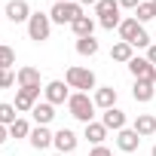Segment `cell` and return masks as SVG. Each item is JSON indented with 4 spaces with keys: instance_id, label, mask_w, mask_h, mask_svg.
<instances>
[{
    "instance_id": "6da1fadb",
    "label": "cell",
    "mask_w": 156,
    "mask_h": 156,
    "mask_svg": "<svg viewBox=\"0 0 156 156\" xmlns=\"http://www.w3.org/2000/svg\"><path fill=\"white\" fill-rule=\"evenodd\" d=\"M116 31H119V40H122V43H132L135 49H150V34L144 31V25H141L135 16H132V19H122Z\"/></svg>"
},
{
    "instance_id": "7a4b0ae2",
    "label": "cell",
    "mask_w": 156,
    "mask_h": 156,
    "mask_svg": "<svg viewBox=\"0 0 156 156\" xmlns=\"http://www.w3.org/2000/svg\"><path fill=\"white\" fill-rule=\"evenodd\" d=\"M67 113H70L73 119H80L83 126L92 122V119H95V101L89 98V92H73V95L67 98Z\"/></svg>"
},
{
    "instance_id": "3957f363",
    "label": "cell",
    "mask_w": 156,
    "mask_h": 156,
    "mask_svg": "<svg viewBox=\"0 0 156 156\" xmlns=\"http://www.w3.org/2000/svg\"><path fill=\"white\" fill-rule=\"evenodd\" d=\"M64 83H67L70 89H76V92H92V89H98V86H95V70H89V67H80V64L67 67V73H64Z\"/></svg>"
},
{
    "instance_id": "277c9868",
    "label": "cell",
    "mask_w": 156,
    "mask_h": 156,
    "mask_svg": "<svg viewBox=\"0 0 156 156\" xmlns=\"http://www.w3.org/2000/svg\"><path fill=\"white\" fill-rule=\"evenodd\" d=\"M119 0H101V3L95 6V16H98V25L104 28V31H113V28H119V22H122V16H119Z\"/></svg>"
},
{
    "instance_id": "5b68a950",
    "label": "cell",
    "mask_w": 156,
    "mask_h": 156,
    "mask_svg": "<svg viewBox=\"0 0 156 156\" xmlns=\"http://www.w3.org/2000/svg\"><path fill=\"white\" fill-rule=\"evenodd\" d=\"M80 16H86V12H83V6L76 3V0H70V3H55V6L49 9L52 25H73Z\"/></svg>"
},
{
    "instance_id": "8992f818",
    "label": "cell",
    "mask_w": 156,
    "mask_h": 156,
    "mask_svg": "<svg viewBox=\"0 0 156 156\" xmlns=\"http://www.w3.org/2000/svg\"><path fill=\"white\" fill-rule=\"evenodd\" d=\"M49 34H52V19H49V12H34V16L28 19V37H31L34 43H46Z\"/></svg>"
},
{
    "instance_id": "52a82bcc",
    "label": "cell",
    "mask_w": 156,
    "mask_h": 156,
    "mask_svg": "<svg viewBox=\"0 0 156 156\" xmlns=\"http://www.w3.org/2000/svg\"><path fill=\"white\" fill-rule=\"evenodd\" d=\"M129 73L135 76L138 83H153V86H156V67L147 61V55H144V58L135 55V58L129 61Z\"/></svg>"
},
{
    "instance_id": "ba28073f",
    "label": "cell",
    "mask_w": 156,
    "mask_h": 156,
    "mask_svg": "<svg viewBox=\"0 0 156 156\" xmlns=\"http://www.w3.org/2000/svg\"><path fill=\"white\" fill-rule=\"evenodd\" d=\"M43 95H46L49 104H67V98H70V86H67L64 80H52V83L43 86Z\"/></svg>"
},
{
    "instance_id": "9c48e42d",
    "label": "cell",
    "mask_w": 156,
    "mask_h": 156,
    "mask_svg": "<svg viewBox=\"0 0 156 156\" xmlns=\"http://www.w3.org/2000/svg\"><path fill=\"white\" fill-rule=\"evenodd\" d=\"M40 92H43V86H37V89H19L16 92V110L19 113H31L37 107V101H40Z\"/></svg>"
},
{
    "instance_id": "30bf717a",
    "label": "cell",
    "mask_w": 156,
    "mask_h": 156,
    "mask_svg": "<svg viewBox=\"0 0 156 156\" xmlns=\"http://www.w3.org/2000/svg\"><path fill=\"white\" fill-rule=\"evenodd\" d=\"M34 12H31V3L28 0H9L6 3V19L12 22V25H22V22H28Z\"/></svg>"
},
{
    "instance_id": "8fae6325",
    "label": "cell",
    "mask_w": 156,
    "mask_h": 156,
    "mask_svg": "<svg viewBox=\"0 0 156 156\" xmlns=\"http://www.w3.org/2000/svg\"><path fill=\"white\" fill-rule=\"evenodd\" d=\"M76 144H80V138H76L70 129H58V132H55V138H52V147H55L58 153H64V156H67V153H73V150H76Z\"/></svg>"
},
{
    "instance_id": "7c38bea8",
    "label": "cell",
    "mask_w": 156,
    "mask_h": 156,
    "mask_svg": "<svg viewBox=\"0 0 156 156\" xmlns=\"http://www.w3.org/2000/svg\"><path fill=\"white\" fill-rule=\"evenodd\" d=\"M101 122H104V129H107V132H122V129H126V110L110 107V110H104V113H101Z\"/></svg>"
},
{
    "instance_id": "4fadbf2b",
    "label": "cell",
    "mask_w": 156,
    "mask_h": 156,
    "mask_svg": "<svg viewBox=\"0 0 156 156\" xmlns=\"http://www.w3.org/2000/svg\"><path fill=\"white\" fill-rule=\"evenodd\" d=\"M52 138H55V132H49V126H34L28 141L34 150H46V147H52Z\"/></svg>"
},
{
    "instance_id": "5bb4252c",
    "label": "cell",
    "mask_w": 156,
    "mask_h": 156,
    "mask_svg": "<svg viewBox=\"0 0 156 156\" xmlns=\"http://www.w3.org/2000/svg\"><path fill=\"white\" fill-rule=\"evenodd\" d=\"M116 147H119L122 153H135V150L141 147V135H138L135 129H122V132H116Z\"/></svg>"
},
{
    "instance_id": "9a60e30c",
    "label": "cell",
    "mask_w": 156,
    "mask_h": 156,
    "mask_svg": "<svg viewBox=\"0 0 156 156\" xmlns=\"http://www.w3.org/2000/svg\"><path fill=\"white\" fill-rule=\"evenodd\" d=\"M16 80H19V89H37V86H43L37 67H19L16 70Z\"/></svg>"
},
{
    "instance_id": "2e32d148",
    "label": "cell",
    "mask_w": 156,
    "mask_h": 156,
    "mask_svg": "<svg viewBox=\"0 0 156 156\" xmlns=\"http://www.w3.org/2000/svg\"><path fill=\"white\" fill-rule=\"evenodd\" d=\"M92 101H95V107L110 110V107H116V89L113 86H98L95 95H92Z\"/></svg>"
},
{
    "instance_id": "e0dca14e",
    "label": "cell",
    "mask_w": 156,
    "mask_h": 156,
    "mask_svg": "<svg viewBox=\"0 0 156 156\" xmlns=\"http://www.w3.org/2000/svg\"><path fill=\"white\" fill-rule=\"evenodd\" d=\"M31 116H34L37 126H49V122L55 119V104H49V101H37V107L31 110Z\"/></svg>"
},
{
    "instance_id": "ac0fdd59",
    "label": "cell",
    "mask_w": 156,
    "mask_h": 156,
    "mask_svg": "<svg viewBox=\"0 0 156 156\" xmlns=\"http://www.w3.org/2000/svg\"><path fill=\"white\" fill-rule=\"evenodd\" d=\"M132 129H135L141 138H150V135H156V116H153V113H138Z\"/></svg>"
},
{
    "instance_id": "d6986e66",
    "label": "cell",
    "mask_w": 156,
    "mask_h": 156,
    "mask_svg": "<svg viewBox=\"0 0 156 156\" xmlns=\"http://www.w3.org/2000/svg\"><path fill=\"white\" fill-rule=\"evenodd\" d=\"M83 138L92 144V147H98V144H104V138H107V129H104V122H86V132H83Z\"/></svg>"
},
{
    "instance_id": "ffe728a7",
    "label": "cell",
    "mask_w": 156,
    "mask_h": 156,
    "mask_svg": "<svg viewBox=\"0 0 156 156\" xmlns=\"http://www.w3.org/2000/svg\"><path fill=\"white\" fill-rule=\"evenodd\" d=\"M110 58H113V61H119V64H129V61L135 58V46L119 40V43H113V49H110Z\"/></svg>"
},
{
    "instance_id": "44dd1931",
    "label": "cell",
    "mask_w": 156,
    "mask_h": 156,
    "mask_svg": "<svg viewBox=\"0 0 156 156\" xmlns=\"http://www.w3.org/2000/svg\"><path fill=\"white\" fill-rule=\"evenodd\" d=\"M70 31L76 34V40H80V37H92L95 34V19L92 16H80V19L70 25Z\"/></svg>"
},
{
    "instance_id": "7402d4cb",
    "label": "cell",
    "mask_w": 156,
    "mask_h": 156,
    "mask_svg": "<svg viewBox=\"0 0 156 156\" xmlns=\"http://www.w3.org/2000/svg\"><path fill=\"white\" fill-rule=\"evenodd\" d=\"M153 95H156V86H153V83H138V80H135V86H132V98H135V101L147 104V101H153Z\"/></svg>"
},
{
    "instance_id": "603a6c76",
    "label": "cell",
    "mask_w": 156,
    "mask_h": 156,
    "mask_svg": "<svg viewBox=\"0 0 156 156\" xmlns=\"http://www.w3.org/2000/svg\"><path fill=\"white\" fill-rule=\"evenodd\" d=\"M98 40L95 37H80L76 40V55H83V58H92V55H98Z\"/></svg>"
},
{
    "instance_id": "cb8c5ba5",
    "label": "cell",
    "mask_w": 156,
    "mask_h": 156,
    "mask_svg": "<svg viewBox=\"0 0 156 156\" xmlns=\"http://www.w3.org/2000/svg\"><path fill=\"white\" fill-rule=\"evenodd\" d=\"M19 119V110H16V104H9V101H0V126H12Z\"/></svg>"
},
{
    "instance_id": "d4e9b609",
    "label": "cell",
    "mask_w": 156,
    "mask_h": 156,
    "mask_svg": "<svg viewBox=\"0 0 156 156\" xmlns=\"http://www.w3.org/2000/svg\"><path fill=\"white\" fill-rule=\"evenodd\" d=\"M9 138H31V122L19 116V119L9 126Z\"/></svg>"
},
{
    "instance_id": "484cf974",
    "label": "cell",
    "mask_w": 156,
    "mask_h": 156,
    "mask_svg": "<svg viewBox=\"0 0 156 156\" xmlns=\"http://www.w3.org/2000/svg\"><path fill=\"white\" fill-rule=\"evenodd\" d=\"M135 19H138L141 25H147L150 19H156V12H153V0H144V3L135 9Z\"/></svg>"
},
{
    "instance_id": "4316f807",
    "label": "cell",
    "mask_w": 156,
    "mask_h": 156,
    "mask_svg": "<svg viewBox=\"0 0 156 156\" xmlns=\"http://www.w3.org/2000/svg\"><path fill=\"white\" fill-rule=\"evenodd\" d=\"M16 64V49L12 46H0V70H9Z\"/></svg>"
},
{
    "instance_id": "83f0119b",
    "label": "cell",
    "mask_w": 156,
    "mask_h": 156,
    "mask_svg": "<svg viewBox=\"0 0 156 156\" xmlns=\"http://www.w3.org/2000/svg\"><path fill=\"white\" fill-rule=\"evenodd\" d=\"M19 80H16V70L9 67V70H0V89H9V86H16Z\"/></svg>"
},
{
    "instance_id": "f1b7e54d",
    "label": "cell",
    "mask_w": 156,
    "mask_h": 156,
    "mask_svg": "<svg viewBox=\"0 0 156 156\" xmlns=\"http://www.w3.org/2000/svg\"><path fill=\"white\" fill-rule=\"evenodd\" d=\"M89 156H113V153H110L104 144H98V147H92V150H89Z\"/></svg>"
},
{
    "instance_id": "f546056e",
    "label": "cell",
    "mask_w": 156,
    "mask_h": 156,
    "mask_svg": "<svg viewBox=\"0 0 156 156\" xmlns=\"http://www.w3.org/2000/svg\"><path fill=\"white\" fill-rule=\"evenodd\" d=\"M141 3H144V0H119V6H122V9H132V12H135Z\"/></svg>"
},
{
    "instance_id": "4dcf8cb0",
    "label": "cell",
    "mask_w": 156,
    "mask_h": 156,
    "mask_svg": "<svg viewBox=\"0 0 156 156\" xmlns=\"http://www.w3.org/2000/svg\"><path fill=\"white\" fill-rule=\"evenodd\" d=\"M147 61L156 67V43H150V49H147Z\"/></svg>"
},
{
    "instance_id": "1f68e13d",
    "label": "cell",
    "mask_w": 156,
    "mask_h": 156,
    "mask_svg": "<svg viewBox=\"0 0 156 156\" xmlns=\"http://www.w3.org/2000/svg\"><path fill=\"white\" fill-rule=\"evenodd\" d=\"M6 141H9V129H6V126H0V144H6Z\"/></svg>"
},
{
    "instance_id": "d6a6232c",
    "label": "cell",
    "mask_w": 156,
    "mask_h": 156,
    "mask_svg": "<svg viewBox=\"0 0 156 156\" xmlns=\"http://www.w3.org/2000/svg\"><path fill=\"white\" fill-rule=\"evenodd\" d=\"M76 3H80V6H98L101 0H76Z\"/></svg>"
},
{
    "instance_id": "836d02e7",
    "label": "cell",
    "mask_w": 156,
    "mask_h": 156,
    "mask_svg": "<svg viewBox=\"0 0 156 156\" xmlns=\"http://www.w3.org/2000/svg\"><path fill=\"white\" fill-rule=\"evenodd\" d=\"M150 156H156V144H153V150H150Z\"/></svg>"
},
{
    "instance_id": "e575fe53",
    "label": "cell",
    "mask_w": 156,
    "mask_h": 156,
    "mask_svg": "<svg viewBox=\"0 0 156 156\" xmlns=\"http://www.w3.org/2000/svg\"><path fill=\"white\" fill-rule=\"evenodd\" d=\"M55 3H70V0H55Z\"/></svg>"
},
{
    "instance_id": "d590c367",
    "label": "cell",
    "mask_w": 156,
    "mask_h": 156,
    "mask_svg": "<svg viewBox=\"0 0 156 156\" xmlns=\"http://www.w3.org/2000/svg\"><path fill=\"white\" fill-rule=\"evenodd\" d=\"M153 12H156V0H153Z\"/></svg>"
},
{
    "instance_id": "8d00e7d4",
    "label": "cell",
    "mask_w": 156,
    "mask_h": 156,
    "mask_svg": "<svg viewBox=\"0 0 156 156\" xmlns=\"http://www.w3.org/2000/svg\"><path fill=\"white\" fill-rule=\"evenodd\" d=\"M55 156H64V153H55Z\"/></svg>"
}]
</instances>
